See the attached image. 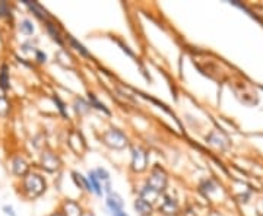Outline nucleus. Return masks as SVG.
Instances as JSON below:
<instances>
[{
	"instance_id": "obj_16",
	"label": "nucleus",
	"mask_w": 263,
	"mask_h": 216,
	"mask_svg": "<svg viewBox=\"0 0 263 216\" xmlns=\"http://www.w3.org/2000/svg\"><path fill=\"white\" fill-rule=\"evenodd\" d=\"M9 110H11L9 101H8L5 92H2L0 93V117H6L9 114Z\"/></svg>"
},
{
	"instance_id": "obj_1",
	"label": "nucleus",
	"mask_w": 263,
	"mask_h": 216,
	"mask_svg": "<svg viewBox=\"0 0 263 216\" xmlns=\"http://www.w3.org/2000/svg\"><path fill=\"white\" fill-rule=\"evenodd\" d=\"M22 191L27 197L35 199L38 196H41L46 191V181L41 175L28 172L24 178H22Z\"/></svg>"
},
{
	"instance_id": "obj_19",
	"label": "nucleus",
	"mask_w": 263,
	"mask_h": 216,
	"mask_svg": "<svg viewBox=\"0 0 263 216\" xmlns=\"http://www.w3.org/2000/svg\"><path fill=\"white\" fill-rule=\"evenodd\" d=\"M95 174H97L98 180H104V181L110 183V174L104 170V168H98V170H95Z\"/></svg>"
},
{
	"instance_id": "obj_8",
	"label": "nucleus",
	"mask_w": 263,
	"mask_h": 216,
	"mask_svg": "<svg viewBox=\"0 0 263 216\" xmlns=\"http://www.w3.org/2000/svg\"><path fill=\"white\" fill-rule=\"evenodd\" d=\"M41 164H43V168H46L47 171H54L59 167V159L51 152H46L41 156Z\"/></svg>"
},
{
	"instance_id": "obj_14",
	"label": "nucleus",
	"mask_w": 263,
	"mask_h": 216,
	"mask_svg": "<svg viewBox=\"0 0 263 216\" xmlns=\"http://www.w3.org/2000/svg\"><path fill=\"white\" fill-rule=\"evenodd\" d=\"M0 19L12 21V9L8 2H0Z\"/></svg>"
},
{
	"instance_id": "obj_23",
	"label": "nucleus",
	"mask_w": 263,
	"mask_h": 216,
	"mask_svg": "<svg viewBox=\"0 0 263 216\" xmlns=\"http://www.w3.org/2000/svg\"><path fill=\"white\" fill-rule=\"evenodd\" d=\"M3 212H5V215L8 216H18L16 215L15 209H14L11 204H5V206H3Z\"/></svg>"
},
{
	"instance_id": "obj_3",
	"label": "nucleus",
	"mask_w": 263,
	"mask_h": 216,
	"mask_svg": "<svg viewBox=\"0 0 263 216\" xmlns=\"http://www.w3.org/2000/svg\"><path fill=\"white\" fill-rule=\"evenodd\" d=\"M167 185V178H165V174L161 172L159 168H155L151 178L148 180V187L146 190H151V191H155V193H159L164 190V187Z\"/></svg>"
},
{
	"instance_id": "obj_10",
	"label": "nucleus",
	"mask_w": 263,
	"mask_h": 216,
	"mask_svg": "<svg viewBox=\"0 0 263 216\" xmlns=\"http://www.w3.org/2000/svg\"><path fill=\"white\" fill-rule=\"evenodd\" d=\"M123 200H122V197L119 194L110 193V196L107 197V206H109L111 210H120L123 207Z\"/></svg>"
},
{
	"instance_id": "obj_12",
	"label": "nucleus",
	"mask_w": 263,
	"mask_h": 216,
	"mask_svg": "<svg viewBox=\"0 0 263 216\" xmlns=\"http://www.w3.org/2000/svg\"><path fill=\"white\" fill-rule=\"evenodd\" d=\"M64 216H82V210L75 201H67L64 206Z\"/></svg>"
},
{
	"instance_id": "obj_24",
	"label": "nucleus",
	"mask_w": 263,
	"mask_h": 216,
	"mask_svg": "<svg viewBox=\"0 0 263 216\" xmlns=\"http://www.w3.org/2000/svg\"><path fill=\"white\" fill-rule=\"evenodd\" d=\"M111 216H129V215H126V212H123V210L120 209V210H111Z\"/></svg>"
},
{
	"instance_id": "obj_4",
	"label": "nucleus",
	"mask_w": 263,
	"mask_h": 216,
	"mask_svg": "<svg viewBox=\"0 0 263 216\" xmlns=\"http://www.w3.org/2000/svg\"><path fill=\"white\" fill-rule=\"evenodd\" d=\"M148 164V154L142 149V148H135L133 149V162H132V168L135 171H143L146 168Z\"/></svg>"
},
{
	"instance_id": "obj_18",
	"label": "nucleus",
	"mask_w": 263,
	"mask_h": 216,
	"mask_svg": "<svg viewBox=\"0 0 263 216\" xmlns=\"http://www.w3.org/2000/svg\"><path fill=\"white\" fill-rule=\"evenodd\" d=\"M69 41H70V44L75 47L77 51H80V53H82L83 56H86V57H91V54H90V53H88V51L85 50V47L82 46L80 43H77V41L75 40V38H73V37H69Z\"/></svg>"
},
{
	"instance_id": "obj_15",
	"label": "nucleus",
	"mask_w": 263,
	"mask_h": 216,
	"mask_svg": "<svg viewBox=\"0 0 263 216\" xmlns=\"http://www.w3.org/2000/svg\"><path fill=\"white\" fill-rule=\"evenodd\" d=\"M46 25H47V31H48V34L51 35V38H53L54 41H57V43L62 46L63 40L60 38V34H59V31H57L56 25H54V24H51V22H48V21L46 22Z\"/></svg>"
},
{
	"instance_id": "obj_20",
	"label": "nucleus",
	"mask_w": 263,
	"mask_h": 216,
	"mask_svg": "<svg viewBox=\"0 0 263 216\" xmlns=\"http://www.w3.org/2000/svg\"><path fill=\"white\" fill-rule=\"evenodd\" d=\"M161 210L164 212V213H174L172 212V200H170V199H167V201H165V204L161 207Z\"/></svg>"
},
{
	"instance_id": "obj_6",
	"label": "nucleus",
	"mask_w": 263,
	"mask_h": 216,
	"mask_svg": "<svg viewBox=\"0 0 263 216\" xmlns=\"http://www.w3.org/2000/svg\"><path fill=\"white\" fill-rule=\"evenodd\" d=\"M22 3L31 11L34 16H37L40 21H46L48 19V14L46 12V9L38 3V2H30V0H22Z\"/></svg>"
},
{
	"instance_id": "obj_21",
	"label": "nucleus",
	"mask_w": 263,
	"mask_h": 216,
	"mask_svg": "<svg viewBox=\"0 0 263 216\" xmlns=\"http://www.w3.org/2000/svg\"><path fill=\"white\" fill-rule=\"evenodd\" d=\"M35 60H37L38 63H46L47 60L46 53H43L41 50H37V51H35Z\"/></svg>"
},
{
	"instance_id": "obj_7",
	"label": "nucleus",
	"mask_w": 263,
	"mask_h": 216,
	"mask_svg": "<svg viewBox=\"0 0 263 216\" xmlns=\"http://www.w3.org/2000/svg\"><path fill=\"white\" fill-rule=\"evenodd\" d=\"M11 89V75H9V66L3 63L0 66V91L6 92Z\"/></svg>"
},
{
	"instance_id": "obj_25",
	"label": "nucleus",
	"mask_w": 263,
	"mask_h": 216,
	"mask_svg": "<svg viewBox=\"0 0 263 216\" xmlns=\"http://www.w3.org/2000/svg\"><path fill=\"white\" fill-rule=\"evenodd\" d=\"M53 216H64V215H60V213H54Z\"/></svg>"
},
{
	"instance_id": "obj_13",
	"label": "nucleus",
	"mask_w": 263,
	"mask_h": 216,
	"mask_svg": "<svg viewBox=\"0 0 263 216\" xmlns=\"http://www.w3.org/2000/svg\"><path fill=\"white\" fill-rule=\"evenodd\" d=\"M88 181H90V184L93 187V191L94 193H97L98 196H101V185H100V180H98V177H97V174H95V171H91L90 174H88Z\"/></svg>"
},
{
	"instance_id": "obj_17",
	"label": "nucleus",
	"mask_w": 263,
	"mask_h": 216,
	"mask_svg": "<svg viewBox=\"0 0 263 216\" xmlns=\"http://www.w3.org/2000/svg\"><path fill=\"white\" fill-rule=\"evenodd\" d=\"M90 102H91V104H93L95 108H98V110H103V111H104L106 114H110V111L107 110V108H106V105H104V104H101V102H100V101L97 99V96H95L94 93H90Z\"/></svg>"
},
{
	"instance_id": "obj_22",
	"label": "nucleus",
	"mask_w": 263,
	"mask_h": 216,
	"mask_svg": "<svg viewBox=\"0 0 263 216\" xmlns=\"http://www.w3.org/2000/svg\"><path fill=\"white\" fill-rule=\"evenodd\" d=\"M53 99H54V102H57V105H59V110H60V113H62L64 117H67V113H66V110H64V104L62 102V99H60L59 96H53Z\"/></svg>"
},
{
	"instance_id": "obj_9",
	"label": "nucleus",
	"mask_w": 263,
	"mask_h": 216,
	"mask_svg": "<svg viewBox=\"0 0 263 216\" xmlns=\"http://www.w3.org/2000/svg\"><path fill=\"white\" fill-rule=\"evenodd\" d=\"M135 207L142 216H148L152 213V206L149 204V201L145 199H138L135 201Z\"/></svg>"
},
{
	"instance_id": "obj_5",
	"label": "nucleus",
	"mask_w": 263,
	"mask_h": 216,
	"mask_svg": "<svg viewBox=\"0 0 263 216\" xmlns=\"http://www.w3.org/2000/svg\"><path fill=\"white\" fill-rule=\"evenodd\" d=\"M12 172L15 174L16 177H25L27 174H28V171H30V165H28V162L22 158V156H15L14 159H12Z\"/></svg>"
},
{
	"instance_id": "obj_11",
	"label": "nucleus",
	"mask_w": 263,
	"mask_h": 216,
	"mask_svg": "<svg viewBox=\"0 0 263 216\" xmlns=\"http://www.w3.org/2000/svg\"><path fill=\"white\" fill-rule=\"evenodd\" d=\"M35 31V28H34V24H32V21L30 19H22L21 22H19V32L21 34H24V35H27V37H31L32 34Z\"/></svg>"
},
{
	"instance_id": "obj_2",
	"label": "nucleus",
	"mask_w": 263,
	"mask_h": 216,
	"mask_svg": "<svg viewBox=\"0 0 263 216\" xmlns=\"http://www.w3.org/2000/svg\"><path fill=\"white\" fill-rule=\"evenodd\" d=\"M104 142L111 146V148H116V149H122L124 146H127V139L123 133L117 129H111L109 130L104 136H103Z\"/></svg>"
}]
</instances>
